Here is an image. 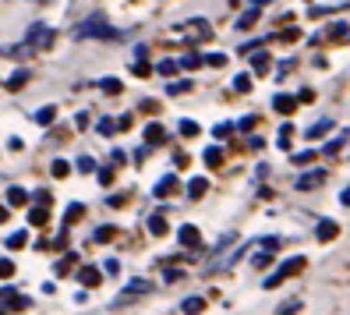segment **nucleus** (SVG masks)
I'll return each instance as SVG.
<instances>
[{"mask_svg": "<svg viewBox=\"0 0 350 315\" xmlns=\"http://www.w3.org/2000/svg\"><path fill=\"white\" fill-rule=\"evenodd\" d=\"M174 39H184V43H202V39H213V25L205 18H191V22H180L174 29Z\"/></svg>", "mask_w": 350, "mask_h": 315, "instance_id": "obj_1", "label": "nucleus"}, {"mask_svg": "<svg viewBox=\"0 0 350 315\" xmlns=\"http://www.w3.org/2000/svg\"><path fill=\"white\" fill-rule=\"evenodd\" d=\"M78 39H120V32L110 29L103 14H92L89 22H81V25H78Z\"/></svg>", "mask_w": 350, "mask_h": 315, "instance_id": "obj_2", "label": "nucleus"}, {"mask_svg": "<svg viewBox=\"0 0 350 315\" xmlns=\"http://www.w3.org/2000/svg\"><path fill=\"white\" fill-rule=\"evenodd\" d=\"M301 269H304V259H301V255H297V259H291V262H283V266H280V269L273 273V277L265 280V290H273V287H280V284H283L286 277H294V273H301Z\"/></svg>", "mask_w": 350, "mask_h": 315, "instance_id": "obj_3", "label": "nucleus"}, {"mask_svg": "<svg viewBox=\"0 0 350 315\" xmlns=\"http://www.w3.org/2000/svg\"><path fill=\"white\" fill-rule=\"evenodd\" d=\"M22 308H29V298H22L14 287L0 290V312H22Z\"/></svg>", "mask_w": 350, "mask_h": 315, "instance_id": "obj_4", "label": "nucleus"}, {"mask_svg": "<svg viewBox=\"0 0 350 315\" xmlns=\"http://www.w3.org/2000/svg\"><path fill=\"white\" fill-rule=\"evenodd\" d=\"M50 43H53V32H50L46 25H32L29 36H25V47H29V50H43V47H50Z\"/></svg>", "mask_w": 350, "mask_h": 315, "instance_id": "obj_5", "label": "nucleus"}, {"mask_svg": "<svg viewBox=\"0 0 350 315\" xmlns=\"http://www.w3.org/2000/svg\"><path fill=\"white\" fill-rule=\"evenodd\" d=\"M319 184H325V171H308V174H301L294 181L297 192H312V188H319Z\"/></svg>", "mask_w": 350, "mask_h": 315, "instance_id": "obj_6", "label": "nucleus"}, {"mask_svg": "<svg viewBox=\"0 0 350 315\" xmlns=\"http://www.w3.org/2000/svg\"><path fill=\"white\" fill-rule=\"evenodd\" d=\"M177 238H180L184 248H198V241H202V238H198V227H191V223H184Z\"/></svg>", "mask_w": 350, "mask_h": 315, "instance_id": "obj_7", "label": "nucleus"}, {"mask_svg": "<svg viewBox=\"0 0 350 315\" xmlns=\"http://www.w3.org/2000/svg\"><path fill=\"white\" fill-rule=\"evenodd\" d=\"M315 234H319V241H333V238L340 234V227H336L333 220H319V227H315Z\"/></svg>", "mask_w": 350, "mask_h": 315, "instance_id": "obj_8", "label": "nucleus"}, {"mask_svg": "<svg viewBox=\"0 0 350 315\" xmlns=\"http://www.w3.org/2000/svg\"><path fill=\"white\" fill-rule=\"evenodd\" d=\"M258 14H262V8H248L241 18H237V32H248L255 22H258Z\"/></svg>", "mask_w": 350, "mask_h": 315, "instance_id": "obj_9", "label": "nucleus"}, {"mask_svg": "<svg viewBox=\"0 0 350 315\" xmlns=\"http://www.w3.org/2000/svg\"><path fill=\"white\" fill-rule=\"evenodd\" d=\"M78 280L85 284V287H99V284H103V273H99L96 266H85V269L78 273Z\"/></svg>", "mask_w": 350, "mask_h": 315, "instance_id": "obj_10", "label": "nucleus"}, {"mask_svg": "<svg viewBox=\"0 0 350 315\" xmlns=\"http://www.w3.org/2000/svg\"><path fill=\"white\" fill-rule=\"evenodd\" d=\"M8 205L11 209H18V205H29V192H25V188H8Z\"/></svg>", "mask_w": 350, "mask_h": 315, "instance_id": "obj_11", "label": "nucleus"}, {"mask_svg": "<svg viewBox=\"0 0 350 315\" xmlns=\"http://www.w3.org/2000/svg\"><path fill=\"white\" fill-rule=\"evenodd\" d=\"M269 64H273L269 53H255L252 57V75H269Z\"/></svg>", "mask_w": 350, "mask_h": 315, "instance_id": "obj_12", "label": "nucleus"}, {"mask_svg": "<svg viewBox=\"0 0 350 315\" xmlns=\"http://www.w3.org/2000/svg\"><path fill=\"white\" fill-rule=\"evenodd\" d=\"M273 107H276V114H294V107H297V99L283 92V96H276V99H273Z\"/></svg>", "mask_w": 350, "mask_h": 315, "instance_id": "obj_13", "label": "nucleus"}, {"mask_svg": "<svg viewBox=\"0 0 350 315\" xmlns=\"http://www.w3.org/2000/svg\"><path fill=\"white\" fill-rule=\"evenodd\" d=\"M205 192H209V181H205V177H195L191 184H188V199L195 202V199H202Z\"/></svg>", "mask_w": 350, "mask_h": 315, "instance_id": "obj_14", "label": "nucleus"}, {"mask_svg": "<svg viewBox=\"0 0 350 315\" xmlns=\"http://www.w3.org/2000/svg\"><path fill=\"white\" fill-rule=\"evenodd\" d=\"M146 142H152V145L167 142V128H163V124H149V128H146Z\"/></svg>", "mask_w": 350, "mask_h": 315, "instance_id": "obj_15", "label": "nucleus"}, {"mask_svg": "<svg viewBox=\"0 0 350 315\" xmlns=\"http://www.w3.org/2000/svg\"><path fill=\"white\" fill-rule=\"evenodd\" d=\"M174 188H177V177H163V181L152 188V195H156V199H167V195L174 192Z\"/></svg>", "mask_w": 350, "mask_h": 315, "instance_id": "obj_16", "label": "nucleus"}, {"mask_svg": "<svg viewBox=\"0 0 350 315\" xmlns=\"http://www.w3.org/2000/svg\"><path fill=\"white\" fill-rule=\"evenodd\" d=\"M75 262H78V255H75V251H68V255H64V259H60V262L53 266V273H57V277H68Z\"/></svg>", "mask_w": 350, "mask_h": 315, "instance_id": "obj_17", "label": "nucleus"}, {"mask_svg": "<svg viewBox=\"0 0 350 315\" xmlns=\"http://www.w3.org/2000/svg\"><path fill=\"white\" fill-rule=\"evenodd\" d=\"M329 131H333V121H319V124H312V128H308V138H322V135H329Z\"/></svg>", "mask_w": 350, "mask_h": 315, "instance_id": "obj_18", "label": "nucleus"}, {"mask_svg": "<svg viewBox=\"0 0 350 315\" xmlns=\"http://www.w3.org/2000/svg\"><path fill=\"white\" fill-rule=\"evenodd\" d=\"M81 213H85V205H81V202H71V209L64 213V230H68L71 223H78V220H81Z\"/></svg>", "mask_w": 350, "mask_h": 315, "instance_id": "obj_19", "label": "nucleus"}, {"mask_svg": "<svg viewBox=\"0 0 350 315\" xmlns=\"http://www.w3.org/2000/svg\"><path fill=\"white\" fill-rule=\"evenodd\" d=\"M25 81H29V71H25V68H18V71L8 78V89H11V92H18V89L25 86Z\"/></svg>", "mask_w": 350, "mask_h": 315, "instance_id": "obj_20", "label": "nucleus"}, {"mask_svg": "<svg viewBox=\"0 0 350 315\" xmlns=\"http://www.w3.org/2000/svg\"><path fill=\"white\" fill-rule=\"evenodd\" d=\"M46 220H50V209H46V205H36L32 213H29V223H32V227H43Z\"/></svg>", "mask_w": 350, "mask_h": 315, "instance_id": "obj_21", "label": "nucleus"}, {"mask_svg": "<svg viewBox=\"0 0 350 315\" xmlns=\"http://www.w3.org/2000/svg\"><path fill=\"white\" fill-rule=\"evenodd\" d=\"M202 308H205L202 298H184V301H180V312H184V315H198Z\"/></svg>", "mask_w": 350, "mask_h": 315, "instance_id": "obj_22", "label": "nucleus"}, {"mask_svg": "<svg viewBox=\"0 0 350 315\" xmlns=\"http://www.w3.org/2000/svg\"><path fill=\"white\" fill-rule=\"evenodd\" d=\"M149 234H152V238H163V234H167V220H163L159 213L149 216Z\"/></svg>", "mask_w": 350, "mask_h": 315, "instance_id": "obj_23", "label": "nucleus"}, {"mask_svg": "<svg viewBox=\"0 0 350 315\" xmlns=\"http://www.w3.org/2000/svg\"><path fill=\"white\" fill-rule=\"evenodd\" d=\"M99 89L107 92V96H117L120 89H124V81H120V78H103V81H99Z\"/></svg>", "mask_w": 350, "mask_h": 315, "instance_id": "obj_24", "label": "nucleus"}, {"mask_svg": "<svg viewBox=\"0 0 350 315\" xmlns=\"http://www.w3.org/2000/svg\"><path fill=\"white\" fill-rule=\"evenodd\" d=\"M202 64H205V57H198V53H184V57H180V68H184V71H195V68H202Z\"/></svg>", "mask_w": 350, "mask_h": 315, "instance_id": "obj_25", "label": "nucleus"}, {"mask_svg": "<svg viewBox=\"0 0 350 315\" xmlns=\"http://www.w3.org/2000/svg\"><path fill=\"white\" fill-rule=\"evenodd\" d=\"M57 117V107H43V110H36V124H43V128H50Z\"/></svg>", "mask_w": 350, "mask_h": 315, "instance_id": "obj_26", "label": "nucleus"}, {"mask_svg": "<svg viewBox=\"0 0 350 315\" xmlns=\"http://www.w3.org/2000/svg\"><path fill=\"white\" fill-rule=\"evenodd\" d=\"M167 92H170V96H184V92H191V81H188V78L170 81V86H167Z\"/></svg>", "mask_w": 350, "mask_h": 315, "instance_id": "obj_27", "label": "nucleus"}, {"mask_svg": "<svg viewBox=\"0 0 350 315\" xmlns=\"http://www.w3.org/2000/svg\"><path fill=\"white\" fill-rule=\"evenodd\" d=\"M25 244H29V234H25V230H18V234H11V238H8V248H11V251L25 248Z\"/></svg>", "mask_w": 350, "mask_h": 315, "instance_id": "obj_28", "label": "nucleus"}, {"mask_svg": "<svg viewBox=\"0 0 350 315\" xmlns=\"http://www.w3.org/2000/svg\"><path fill=\"white\" fill-rule=\"evenodd\" d=\"M50 174H53V177H68V174H71V163H68V160H53Z\"/></svg>", "mask_w": 350, "mask_h": 315, "instance_id": "obj_29", "label": "nucleus"}, {"mask_svg": "<svg viewBox=\"0 0 350 315\" xmlns=\"http://www.w3.org/2000/svg\"><path fill=\"white\" fill-rule=\"evenodd\" d=\"M113 234H117L113 227H99L96 234H92V241H96V244H107V241H113Z\"/></svg>", "mask_w": 350, "mask_h": 315, "instance_id": "obj_30", "label": "nucleus"}, {"mask_svg": "<svg viewBox=\"0 0 350 315\" xmlns=\"http://www.w3.org/2000/svg\"><path fill=\"white\" fill-rule=\"evenodd\" d=\"M202 160H205V166H219V163H223V153L213 145V149H205V153H202Z\"/></svg>", "mask_w": 350, "mask_h": 315, "instance_id": "obj_31", "label": "nucleus"}, {"mask_svg": "<svg viewBox=\"0 0 350 315\" xmlns=\"http://www.w3.org/2000/svg\"><path fill=\"white\" fill-rule=\"evenodd\" d=\"M180 71V60H159V75H167V78H174Z\"/></svg>", "mask_w": 350, "mask_h": 315, "instance_id": "obj_32", "label": "nucleus"}, {"mask_svg": "<svg viewBox=\"0 0 350 315\" xmlns=\"http://www.w3.org/2000/svg\"><path fill=\"white\" fill-rule=\"evenodd\" d=\"M248 89H252V75H237V78H234V92H237V96H244Z\"/></svg>", "mask_w": 350, "mask_h": 315, "instance_id": "obj_33", "label": "nucleus"}, {"mask_svg": "<svg viewBox=\"0 0 350 315\" xmlns=\"http://www.w3.org/2000/svg\"><path fill=\"white\" fill-rule=\"evenodd\" d=\"M301 312V301L297 298H291V301H283L280 308H276V315H297Z\"/></svg>", "mask_w": 350, "mask_h": 315, "instance_id": "obj_34", "label": "nucleus"}, {"mask_svg": "<svg viewBox=\"0 0 350 315\" xmlns=\"http://www.w3.org/2000/svg\"><path fill=\"white\" fill-rule=\"evenodd\" d=\"M177 131H180L184 138H195V135H198V124H195V121H180Z\"/></svg>", "mask_w": 350, "mask_h": 315, "instance_id": "obj_35", "label": "nucleus"}, {"mask_svg": "<svg viewBox=\"0 0 350 315\" xmlns=\"http://www.w3.org/2000/svg\"><path fill=\"white\" fill-rule=\"evenodd\" d=\"M343 142H347V135H340V138H333V142H325V145H322V153H329V156H336V153L343 149Z\"/></svg>", "mask_w": 350, "mask_h": 315, "instance_id": "obj_36", "label": "nucleus"}, {"mask_svg": "<svg viewBox=\"0 0 350 315\" xmlns=\"http://www.w3.org/2000/svg\"><path fill=\"white\" fill-rule=\"evenodd\" d=\"M269 262H273V251H265V248H258L252 259V266H269Z\"/></svg>", "mask_w": 350, "mask_h": 315, "instance_id": "obj_37", "label": "nucleus"}, {"mask_svg": "<svg viewBox=\"0 0 350 315\" xmlns=\"http://www.w3.org/2000/svg\"><path fill=\"white\" fill-rule=\"evenodd\" d=\"M78 171H81V174H92V171H96V160H92V156H81V160H78Z\"/></svg>", "mask_w": 350, "mask_h": 315, "instance_id": "obj_38", "label": "nucleus"}, {"mask_svg": "<svg viewBox=\"0 0 350 315\" xmlns=\"http://www.w3.org/2000/svg\"><path fill=\"white\" fill-rule=\"evenodd\" d=\"M0 277H4V280L14 277V262H11V259H0Z\"/></svg>", "mask_w": 350, "mask_h": 315, "instance_id": "obj_39", "label": "nucleus"}, {"mask_svg": "<svg viewBox=\"0 0 350 315\" xmlns=\"http://www.w3.org/2000/svg\"><path fill=\"white\" fill-rule=\"evenodd\" d=\"M146 290H152L146 280H131V284H128V294H146Z\"/></svg>", "mask_w": 350, "mask_h": 315, "instance_id": "obj_40", "label": "nucleus"}, {"mask_svg": "<svg viewBox=\"0 0 350 315\" xmlns=\"http://www.w3.org/2000/svg\"><path fill=\"white\" fill-rule=\"evenodd\" d=\"M205 64H209V68H223L226 64V53H209V57H205Z\"/></svg>", "mask_w": 350, "mask_h": 315, "instance_id": "obj_41", "label": "nucleus"}, {"mask_svg": "<svg viewBox=\"0 0 350 315\" xmlns=\"http://www.w3.org/2000/svg\"><path fill=\"white\" fill-rule=\"evenodd\" d=\"M291 124H283V128H280V149H286V145H291Z\"/></svg>", "mask_w": 350, "mask_h": 315, "instance_id": "obj_42", "label": "nucleus"}, {"mask_svg": "<svg viewBox=\"0 0 350 315\" xmlns=\"http://www.w3.org/2000/svg\"><path fill=\"white\" fill-rule=\"evenodd\" d=\"M113 131H117V124H113L110 117H107V121H99V135H113Z\"/></svg>", "mask_w": 350, "mask_h": 315, "instance_id": "obj_43", "label": "nucleus"}, {"mask_svg": "<svg viewBox=\"0 0 350 315\" xmlns=\"http://www.w3.org/2000/svg\"><path fill=\"white\" fill-rule=\"evenodd\" d=\"M230 131H234V124H216V128H213V135H216V138H226Z\"/></svg>", "mask_w": 350, "mask_h": 315, "instance_id": "obj_44", "label": "nucleus"}, {"mask_svg": "<svg viewBox=\"0 0 350 315\" xmlns=\"http://www.w3.org/2000/svg\"><path fill=\"white\" fill-rule=\"evenodd\" d=\"M297 36H301L297 29H283V32H280L276 39H283V43H294V39H297Z\"/></svg>", "mask_w": 350, "mask_h": 315, "instance_id": "obj_45", "label": "nucleus"}, {"mask_svg": "<svg viewBox=\"0 0 350 315\" xmlns=\"http://www.w3.org/2000/svg\"><path fill=\"white\" fill-rule=\"evenodd\" d=\"M135 75H138V78H149V75H152V68L146 64V60H138V64H135Z\"/></svg>", "mask_w": 350, "mask_h": 315, "instance_id": "obj_46", "label": "nucleus"}, {"mask_svg": "<svg viewBox=\"0 0 350 315\" xmlns=\"http://www.w3.org/2000/svg\"><path fill=\"white\" fill-rule=\"evenodd\" d=\"M255 121H258V117H241V121H237V128H241V131H252V128H255Z\"/></svg>", "mask_w": 350, "mask_h": 315, "instance_id": "obj_47", "label": "nucleus"}, {"mask_svg": "<svg viewBox=\"0 0 350 315\" xmlns=\"http://www.w3.org/2000/svg\"><path fill=\"white\" fill-rule=\"evenodd\" d=\"M99 184H113V171H110V166H103V171H99Z\"/></svg>", "mask_w": 350, "mask_h": 315, "instance_id": "obj_48", "label": "nucleus"}, {"mask_svg": "<svg viewBox=\"0 0 350 315\" xmlns=\"http://www.w3.org/2000/svg\"><path fill=\"white\" fill-rule=\"evenodd\" d=\"M329 36H333V39H343V36H347V25H343V22H336L333 29H329Z\"/></svg>", "mask_w": 350, "mask_h": 315, "instance_id": "obj_49", "label": "nucleus"}, {"mask_svg": "<svg viewBox=\"0 0 350 315\" xmlns=\"http://www.w3.org/2000/svg\"><path fill=\"white\" fill-rule=\"evenodd\" d=\"M312 156H315V149H308V153L294 156V163H297V166H304V163H312Z\"/></svg>", "mask_w": 350, "mask_h": 315, "instance_id": "obj_50", "label": "nucleus"}, {"mask_svg": "<svg viewBox=\"0 0 350 315\" xmlns=\"http://www.w3.org/2000/svg\"><path fill=\"white\" fill-rule=\"evenodd\" d=\"M258 248H265V251H276V248H280V241H276V238H269V241H262Z\"/></svg>", "mask_w": 350, "mask_h": 315, "instance_id": "obj_51", "label": "nucleus"}, {"mask_svg": "<svg viewBox=\"0 0 350 315\" xmlns=\"http://www.w3.org/2000/svg\"><path fill=\"white\" fill-rule=\"evenodd\" d=\"M103 269H107V273H110V277H113V273L120 269V262H117V259H107V266H103Z\"/></svg>", "mask_w": 350, "mask_h": 315, "instance_id": "obj_52", "label": "nucleus"}, {"mask_svg": "<svg viewBox=\"0 0 350 315\" xmlns=\"http://www.w3.org/2000/svg\"><path fill=\"white\" fill-rule=\"evenodd\" d=\"M340 202H343V205H350V188H343V192H340Z\"/></svg>", "mask_w": 350, "mask_h": 315, "instance_id": "obj_53", "label": "nucleus"}, {"mask_svg": "<svg viewBox=\"0 0 350 315\" xmlns=\"http://www.w3.org/2000/svg\"><path fill=\"white\" fill-rule=\"evenodd\" d=\"M8 220V205H0V223H4Z\"/></svg>", "mask_w": 350, "mask_h": 315, "instance_id": "obj_54", "label": "nucleus"}]
</instances>
